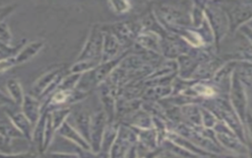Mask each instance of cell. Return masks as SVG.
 I'll list each match as a JSON object with an SVG mask.
<instances>
[{"label": "cell", "mask_w": 252, "mask_h": 158, "mask_svg": "<svg viewBox=\"0 0 252 158\" xmlns=\"http://www.w3.org/2000/svg\"><path fill=\"white\" fill-rule=\"evenodd\" d=\"M68 73L69 70L66 69L63 64L52 67L33 82L29 94L38 100H46L52 93L55 92L62 79Z\"/></svg>", "instance_id": "6da1fadb"}, {"label": "cell", "mask_w": 252, "mask_h": 158, "mask_svg": "<svg viewBox=\"0 0 252 158\" xmlns=\"http://www.w3.org/2000/svg\"><path fill=\"white\" fill-rule=\"evenodd\" d=\"M12 140L11 138L0 134V153L9 154L12 152Z\"/></svg>", "instance_id": "603a6c76"}, {"label": "cell", "mask_w": 252, "mask_h": 158, "mask_svg": "<svg viewBox=\"0 0 252 158\" xmlns=\"http://www.w3.org/2000/svg\"><path fill=\"white\" fill-rule=\"evenodd\" d=\"M6 89L9 97L12 99L14 104L18 108H21L25 98V94L21 83L16 78H10L6 81Z\"/></svg>", "instance_id": "5bb4252c"}, {"label": "cell", "mask_w": 252, "mask_h": 158, "mask_svg": "<svg viewBox=\"0 0 252 158\" xmlns=\"http://www.w3.org/2000/svg\"><path fill=\"white\" fill-rule=\"evenodd\" d=\"M56 133H58L60 136L64 137L65 139L73 142L79 148L92 151L90 143L84 138V136L68 120L62 124V126L57 130Z\"/></svg>", "instance_id": "9c48e42d"}, {"label": "cell", "mask_w": 252, "mask_h": 158, "mask_svg": "<svg viewBox=\"0 0 252 158\" xmlns=\"http://www.w3.org/2000/svg\"><path fill=\"white\" fill-rule=\"evenodd\" d=\"M48 110L42 109V114L34 125L33 132H32V145L34 149V152L38 156H42L43 153V141H44V129H45V123H46V118L48 115Z\"/></svg>", "instance_id": "30bf717a"}, {"label": "cell", "mask_w": 252, "mask_h": 158, "mask_svg": "<svg viewBox=\"0 0 252 158\" xmlns=\"http://www.w3.org/2000/svg\"><path fill=\"white\" fill-rule=\"evenodd\" d=\"M38 155L35 152H21V153H0V158H36Z\"/></svg>", "instance_id": "d4e9b609"}, {"label": "cell", "mask_w": 252, "mask_h": 158, "mask_svg": "<svg viewBox=\"0 0 252 158\" xmlns=\"http://www.w3.org/2000/svg\"><path fill=\"white\" fill-rule=\"evenodd\" d=\"M0 42L12 46L13 42V36L11 34V31L9 29V26L6 22L0 23Z\"/></svg>", "instance_id": "44dd1931"}, {"label": "cell", "mask_w": 252, "mask_h": 158, "mask_svg": "<svg viewBox=\"0 0 252 158\" xmlns=\"http://www.w3.org/2000/svg\"><path fill=\"white\" fill-rule=\"evenodd\" d=\"M103 37L104 32L101 26L94 25L90 30L87 40L75 61L94 60L101 62Z\"/></svg>", "instance_id": "7a4b0ae2"}, {"label": "cell", "mask_w": 252, "mask_h": 158, "mask_svg": "<svg viewBox=\"0 0 252 158\" xmlns=\"http://www.w3.org/2000/svg\"><path fill=\"white\" fill-rule=\"evenodd\" d=\"M124 158H137V147L136 144H132L126 151Z\"/></svg>", "instance_id": "83f0119b"}, {"label": "cell", "mask_w": 252, "mask_h": 158, "mask_svg": "<svg viewBox=\"0 0 252 158\" xmlns=\"http://www.w3.org/2000/svg\"><path fill=\"white\" fill-rule=\"evenodd\" d=\"M18 7L17 3H11L4 6H0V23L4 22V20L11 15Z\"/></svg>", "instance_id": "cb8c5ba5"}, {"label": "cell", "mask_w": 252, "mask_h": 158, "mask_svg": "<svg viewBox=\"0 0 252 158\" xmlns=\"http://www.w3.org/2000/svg\"><path fill=\"white\" fill-rule=\"evenodd\" d=\"M36 158H41V157H40V156H38V157H36Z\"/></svg>", "instance_id": "f1b7e54d"}, {"label": "cell", "mask_w": 252, "mask_h": 158, "mask_svg": "<svg viewBox=\"0 0 252 158\" xmlns=\"http://www.w3.org/2000/svg\"><path fill=\"white\" fill-rule=\"evenodd\" d=\"M71 116L73 117L74 120V127L84 136V138L90 143V128H91V120L92 116L89 112L79 109V110H72Z\"/></svg>", "instance_id": "8fae6325"}, {"label": "cell", "mask_w": 252, "mask_h": 158, "mask_svg": "<svg viewBox=\"0 0 252 158\" xmlns=\"http://www.w3.org/2000/svg\"><path fill=\"white\" fill-rule=\"evenodd\" d=\"M43 46H44V41L41 40H37L31 41L29 43H26L16 55L17 64L19 65V64H23L30 61L43 48Z\"/></svg>", "instance_id": "4fadbf2b"}, {"label": "cell", "mask_w": 252, "mask_h": 158, "mask_svg": "<svg viewBox=\"0 0 252 158\" xmlns=\"http://www.w3.org/2000/svg\"><path fill=\"white\" fill-rule=\"evenodd\" d=\"M16 65H18L16 61V56H10V57L0 59V74L10 70Z\"/></svg>", "instance_id": "7402d4cb"}, {"label": "cell", "mask_w": 252, "mask_h": 158, "mask_svg": "<svg viewBox=\"0 0 252 158\" xmlns=\"http://www.w3.org/2000/svg\"><path fill=\"white\" fill-rule=\"evenodd\" d=\"M17 107L14 102L12 101V99L9 97V95L4 94L1 90H0V108H10V107Z\"/></svg>", "instance_id": "4316f807"}, {"label": "cell", "mask_w": 252, "mask_h": 158, "mask_svg": "<svg viewBox=\"0 0 252 158\" xmlns=\"http://www.w3.org/2000/svg\"><path fill=\"white\" fill-rule=\"evenodd\" d=\"M26 43H27L26 39H23L16 45H12V46H9L0 42V59L10 57V56H16Z\"/></svg>", "instance_id": "d6986e66"}, {"label": "cell", "mask_w": 252, "mask_h": 158, "mask_svg": "<svg viewBox=\"0 0 252 158\" xmlns=\"http://www.w3.org/2000/svg\"><path fill=\"white\" fill-rule=\"evenodd\" d=\"M82 74H75V73H68L60 82L57 89L55 91H72L75 90Z\"/></svg>", "instance_id": "ac0fdd59"}, {"label": "cell", "mask_w": 252, "mask_h": 158, "mask_svg": "<svg viewBox=\"0 0 252 158\" xmlns=\"http://www.w3.org/2000/svg\"><path fill=\"white\" fill-rule=\"evenodd\" d=\"M13 107L6 108L5 114L7 118L13 122V124L16 126V128L23 134L24 138L28 140L29 143H32V132L34 126L32 124V122L26 118V116L22 113V111L18 112L12 109Z\"/></svg>", "instance_id": "5b68a950"}, {"label": "cell", "mask_w": 252, "mask_h": 158, "mask_svg": "<svg viewBox=\"0 0 252 158\" xmlns=\"http://www.w3.org/2000/svg\"><path fill=\"white\" fill-rule=\"evenodd\" d=\"M72 114V108L71 107H64V108H58L49 111V118L51 120V124L55 132L62 126V124L68 120V118Z\"/></svg>", "instance_id": "9a60e30c"}, {"label": "cell", "mask_w": 252, "mask_h": 158, "mask_svg": "<svg viewBox=\"0 0 252 158\" xmlns=\"http://www.w3.org/2000/svg\"><path fill=\"white\" fill-rule=\"evenodd\" d=\"M104 32L103 37V45H102V54H101V62H106L118 57L122 54L125 49L120 44V42L116 40V38L108 32Z\"/></svg>", "instance_id": "52a82bcc"}, {"label": "cell", "mask_w": 252, "mask_h": 158, "mask_svg": "<svg viewBox=\"0 0 252 158\" xmlns=\"http://www.w3.org/2000/svg\"><path fill=\"white\" fill-rule=\"evenodd\" d=\"M107 158H108V157H107Z\"/></svg>", "instance_id": "f546056e"}, {"label": "cell", "mask_w": 252, "mask_h": 158, "mask_svg": "<svg viewBox=\"0 0 252 158\" xmlns=\"http://www.w3.org/2000/svg\"><path fill=\"white\" fill-rule=\"evenodd\" d=\"M88 94L89 93H84L77 89L72 91H55L45 100V103L42 104V109L51 111L58 108L70 107V105L84 100Z\"/></svg>", "instance_id": "3957f363"}, {"label": "cell", "mask_w": 252, "mask_h": 158, "mask_svg": "<svg viewBox=\"0 0 252 158\" xmlns=\"http://www.w3.org/2000/svg\"><path fill=\"white\" fill-rule=\"evenodd\" d=\"M41 158H80L78 154L66 152H49L44 153Z\"/></svg>", "instance_id": "484cf974"}, {"label": "cell", "mask_w": 252, "mask_h": 158, "mask_svg": "<svg viewBox=\"0 0 252 158\" xmlns=\"http://www.w3.org/2000/svg\"><path fill=\"white\" fill-rule=\"evenodd\" d=\"M102 30L113 35L120 44L126 49V44L132 40L133 30L126 22H117L107 26H101Z\"/></svg>", "instance_id": "ba28073f"}, {"label": "cell", "mask_w": 252, "mask_h": 158, "mask_svg": "<svg viewBox=\"0 0 252 158\" xmlns=\"http://www.w3.org/2000/svg\"><path fill=\"white\" fill-rule=\"evenodd\" d=\"M0 134L7 136L11 139L24 138L23 134L16 128V126L8 118L0 119Z\"/></svg>", "instance_id": "2e32d148"}, {"label": "cell", "mask_w": 252, "mask_h": 158, "mask_svg": "<svg viewBox=\"0 0 252 158\" xmlns=\"http://www.w3.org/2000/svg\"><path fill=\"white\" fill-rule=\"evenodd\" d=\"M107 5L116 14H125L131 9V4L127 1H108Z\"/></svg>", "instance_id": "ffe728a7"}, {"label": "cell", "mask_w": 252, "mask_h": 158, "mask_svg": "<svg viewBox=\"0 0 252 158\" xmlns=\"http://www.w3.org/2000/svg\"><path fill=\"white\" fill-rule=\"evenodd\" d=\"M100 62L94 61V60H80L75 61L73 65L68 69L69 73H75V74H84L86 72H89L93 69H94Z\"/></svg>", "instance_id": "e0dca14e"}, {"label": "cell", "mask_w": 252, "mask_h": 158, "mask_svg": "<svg viewBox=\"0 0 252 158\" xmlns=\"http://www.w3.org/2000/svg\"><path fill=\"white\" fill-rule=\"evenodd\" d=\"M120 122H118L117 120L114 121H110L107 122L103 137H102V142H101V147H100V152L99 154H101L103 157L107 158L110 148L118 134L119 131V127H120Z\"/></svg>", "instance_id": "7c38bea8"}, {"label": "cell", "mask_w": 252, "mask_h": 158, "mask_svg": "<svg viewBox=\"0 0 252 158\" xmlns=\"http://www.w3.org/2000/svg\"><path fill=\"white\" fill-rule=\"evenodd\" d=\"M20 109L33 126L36 124L42 114V104L40 103V100L32 97L30 94L25 95Z\"/></svg>", "instance_id": "8992f818"}, {"label": "cell", "mask_w": 252, "mask_h": 158, "mask_svg": "<svg viewBox=\"0 0 252 158\" xmlns=\"http://www.w3.org/2000/svg\"><path fill=\"white\" fill-rule=\"evenodd\" d=\"M107 118L103 111L97 112L92 116L90 128V145L94 153H99L102 137L107 125Z\"/></svg>", "instance_id": "277c9868"}]
</instances>
